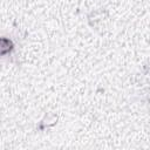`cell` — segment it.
Masks as SVG:
<instances>
[{
	"label": "cell",
	"mask_w": 150,
	"mask_h": 150,
	"mask_svg": "<svg viewBox=\"0 0 150 150\" xmlns=\"http://www.w3.org/2000/svg\"><path fill=\"white\" fill-rule=\"evenodd\" d=\"M1 55H6L8 53H11L14 48V45H13V41L7 39V38H2L1 39Z\"/></svg>",
	"instance_id": "obj_1"
}]
</instances>
